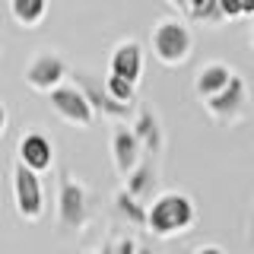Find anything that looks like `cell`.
I'll return each mask as SVG.
<instances>
[{"instance_id":"cell-1","label":"cell","mask_w":254,"mask_h":254,"mask_svg":"<svg viewBox=\"0 0 254 254\" xmlns=\"http://www.w3.org/2000/svg\"><path fill=\"white\" fill-rule=\"evenodd\" d=\"M197 222V206L181 190H165L146 206V229L159 238H175Z\"/></svg>"},{"instance_id":"cell-2","label":"cell","mask_w":254,"mask_h":254,"mask_svg":"<svg viewBox=\"0 0 254 254\" xmlns=\"http://www.w3.org/2000/svg\"><path fill=\"white\" fill-rule=\"evenodd\" d=\"M149 45H153V54L159 64L165 67H178L190 58V48H194V35L181 19H159L153 26V35H149Z\"/></svg>"},{"instance_id":"cell-3","label":"cell","mask_w":254,"mask_h":254,"mask_svg":"<svg viewBox=\"0 0 254 254\" xmlns=\"http://www.w3.org/2000/svg\"><path fill=\"white\" fill-rule=\"evenodd\" d=\"M92 216L89 190H86L70 172H61V188H58V226L64 232H79Z\"/></svg>"},{"instance_id":"cell-4","label":"cell","mask_w":254,"mask_h":254,"mask_svg":"<svg viewBox=\"0 0 254 254\" xmlns=\"http://www.w3.org/2000/svg\"><path fill=\"white\" fill-rule=\"evenodd\" d=\"M13 203L26 222L42 219L45 213V188H42V175L29 172L26 165L16 162L13 165Z\"/></svg>"},{"instance_id":"cell-5","label":"cell","mask_w":254,"mask_h":254,"mask_svg":"<svg viewBox=\"0 0 254 254\" xmlns=\"http://www.w3.org/2000/svg\"><path fill=\"white\" fill-rule=\"evenodd\" d=\"M73 76V86L79 92L86 95V102L92 105L95 115H105L111 121H127V118H133V105H121V102H115L105 89V79L92 76V73H70Z\"/></svg>"},{"instance_id":"cell-6","label":"cell","mask_w":254,"mask_h":254,"mask_svg":"<svg viewBox=\"0 0 254 254\" xmlns=\"http://www.w3.org/2000/svg\"><path fill=\"white\" fill-rule=\"evenodd\" d=\"M203 108H206L210 118H216V121H222V124L242 121V118L248 115V86H245V79L235 73L219 95H213V99L203 102Z\"/></svg>"},{"instance_id":"cell-7","label":"cell","mask_w":254,"mask_h":254,"mask_svg":"<svg viewBox=\"0 0 254 254\" xmlns=\"http://www.w3.org/2000/svg\"><path fill=\"white\" fill-rule=\"evenodd\" d=\"M48 102H51V108H54V115L64 118L67 124H73V127H89L95 121V111L92 105L86 102V95L76 89V86H58L54 92H48Z\"/></svg>"},{"instance_id":"cell-8","label":"cell","mask_w":254,"mask_h":254,"mask_svg":"<svg viewBox=\"0 0 254 254\" xmlns=\"http://www.w3.org/2000/svg\"><path fill=\"white\" fill-rule=\"evenodd\" d=\"M67 76H70V70H67V64H64V58H58V54H51V51H42L38 58H32L29 67H26V86H32V89H38V92H54L58 86L67 83Z\"/></svg>"},{"instance_id":"cell-9","label":"cell","mask_w":254,"mask_h":254,"mask_svg":"<svg viewBox=\"0 0 254 254\" xmlns=\"http://www.w3.org/2000/svg\"><path fill=\"white\" fill-rule=\"evenodd\" d=\"M16 162L26 165V169L35 172V175L48 172V169L54 165V146H51V140H48L42 130L22 133L19 146H16Z\"/></svg>"},{"instance_id":"cell-10","label":"cell","mask_w":254,"mask_h":254,"mask_svg":"<svg viewBox=\"0 0 254 254\" xmlns=\"http://www.w3.org/2000/svg\"><path fill=\"white\" fill-rule=\"evenodd\" d=\"M111 159H115V169H118L121 178H127V175L143 162V146H140V140L133 137L130 127H124V124L115 127V133H111Z\"/></svg>"},{"instance_id":"cell-11","label":"cell","mask_w":254,"mask_h":254,"mask_svg":"<svg viewBox=\"0 0 254 254\" xmlns=\"http://www.w3.org/2000/svg\"><path fill=\"white\" fill-rule=\"evenodd\" d=\"M111 76H121L130 86L140 83V76H143V48L137 42H121L111 51Z\"/></svg>"},{"instance_id":"cell-12","label":"cell","mask_w":254,"mask_h":254,"mask_svg":"<svg viewBox=\"0 0 254 254\" xmlns=\"http://www.w3.org/2000/svg\"><path fill=\"white\" fill-rule=\"evenodd\" d=\"M133 137L140 140L143 156H159L162 153V127H159V118L149 108H140L137 118H133Z\"/></svg>"},{"instance_id":"cell-13","label":"cell","mask_w":254,"mask_h":254,"mask_svg":"<svg viewBox=\"0 0 254 254\" xmlns=\"http://www.w3.org/2000/svg\"><path fill=\"white\" fill-rule=\"evenodd\" d=\"M232 76L235 73H232V67H229V64L213 61V64H206V67H200V73H197V79H194V89L206 102V99H213V95H219L222 89H226Z\"/></svg>"},{"instance_id":"cell-14","label":"cell","mask_w":254,"mask_h":254,"mask_svg":"<svg viewBox=\"0 0 254 254\" xmlns=\"http://www.w3.org/2000/svg\"><path fill=\"white\" fill-rule=\"evenodd\" d=\"M153 185H156V165H153V156H143V162L124 178V190L133 197V200L143 203V197H149Z\"/></svg>"},{"instance_id":"cell-15","label":"cell","mask_w":254,"mask_h":254,"mask_svg":"<svg viewBox=\"0 0 254 254\" xmlns=\"http://www.w3.org/2000/svg\"><path fill=\"white\" fill-rule=\"evenodd\" d=\"M10 16L22 29H38L48 16V0H10Z\"/></svg>"},{"instance_id":"cell-16","label":"cell","mask_w":254,"mask_h":254,"mask_svg":"<svg viewBox=\"0 0 254 254\" xmlns=\"http://www.w3.org/2000/svg\"><path fill=\"white\" fill-rule=\"evenodd\" d=\"M115 206H118V213H121L133 229H146V206H143L140 200H133L127 190H121V194L115 197Z\"/></svg>"},{"instance_id":"cell-17","label":"cell","mask_w":254,"mask_h":254,"mask_svg":"<svg viewBox=\"0 0 254 254\" xmlns=\"http://www.w3.org/2000/svg\"><path fill=\"white\" fill-rule=\"evenodd\" d=\"M105 89H108V95L115 102H121V105H133L137 102V86H130L127 79H121V76H105Z\"/></svg>"},{"instance_id":"cell-18","label":"cell","mask_w":254,"mask_h":254,"mask_svg":"<svg viewBox=\"0 0 254 254\" xmlns=\"http://www.w3.org/2000/svg\"><path fill=\"white\" fill-rule=\"evenodd\" d=\"M137 242L133 238H121V242H115V245H105V251L102 254H137Z\"/></svg>"},{"instance_id":"cell-19","label":"cell","mask_w":254,"mask_h":254,"mask_svg":"<svg viewBox=\"0 0 254 254\" xmlns=\"http://www.w3.org/2000/svg\"><path fill=\"white\" fill-rule=\"evenodd\" d=\"M219 10L226 19H238V16H245L242 13V0H219Z\"/></svg>"},{"instance_id":"cell-20","label":"cell","mask_w":254,"mask_h":254,"mask_svg":"<svg viewBox=\"0 0 254 254\" xmlns=\"http://www.w3.org/2000/svg\"><path fill=\"white\" fill-rule=\"evenodd\" d=\"M206 3H210V0H188V16H194L197 10H203Z\"/></svg>"},{"instance_id":"cell-21","label":"cell","mask_w":254,"mask_h":254,"mask_svg":"<svg viewBox=\"0 0 254 254\" xmlns=\"http://www.w3.org/2000/svg\"><path fill=\"white\" fill-rule=\"evenodd\" d=\"M194 254H226V251H222L219 245H203V248H197Z\"/></svg>"},{"instance_id":"cell-22","label":"cell","mask_w":254,"mask_h":254,"mask_svg":"<svg viewBox=\"0 0 254 254\" xmlns=\"http://www.w3.org/2000/svg\"><path fill=\"white\" fill-rule=\"evenodd\" d=\"M169 3H172L178 13H185V16H188V0H169Z\"/></svg>"},{"instance_id":"cell-23","label":"cell","mask_w":254,"mask_h":254,"mask_svg":"<svg viewBox=\"0 0 254 254\" xmlns=\"http://www.w3.org/2000/svg\"><path fill=\"white\" fill-rule=\"evenodd\" d=\"M242 13L245 16H254V0H242Z\"/></svg>"},{"instance_id":"cell-24","label":"cell","mask_w":254,"mask_h":254,"mask_svg":"<svg viewBox=\"0 0 254 254\" xmlns=\"http://www.w3.org/2000/svg\"><path fill=\"white\" fill-rule=\"evenodd\" d=\"M6 121H10V115H6V108H3V105H0V133H3V130H6Z\"/></svg>"},{"instance_id":"cell-25","label":"cell","mask_w":254,"mask_h":254,"mask_svg":"<svg viewBox=\"0 0 254 254\" xmlns=\"http://www.w3.org/2000/svg\"><path fill=\"white\" fill-rule=\"evenodd\" d=\"M137 254H153V251H149V248H140V251H137Z\"/></svg>"},{"instance_id":"cell-26","label":"cell","mask_w":254,"mask_h":254,"mask_svg":"<svg viewBox=\"0 0 254 254\" xmlns=\"http://www.w3.org/2000/svg\"><path fill=\"white\" fill-rule=\"evenodd\" d=\"M251 45H254V29H251Z\"/></svg>"}]
</instances>
